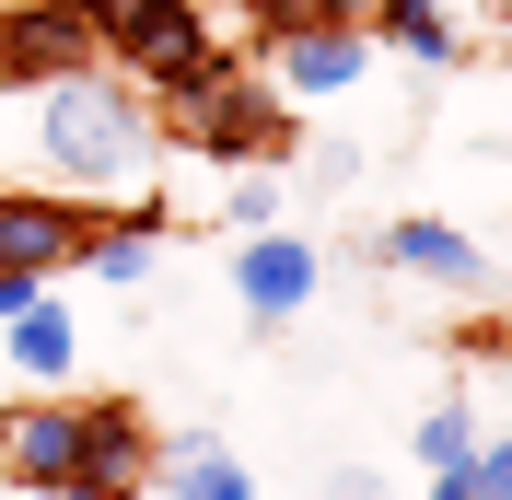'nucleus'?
I'll return each instance as SVG.
<instances>
[{"instance_id": "obj_1", "label": "nucleus", "mask_w": 512, "mask_h": 500, "mask_svg": "<svg viewBox=\"0 0 512 500\" xmlns=\"http://www.w3.org/2000/svg\"><path fill=\"white\" fill-rule=\"evenodd\" d=\"M163 163V105L117 59L35 82V187L59 198H140Z\"/></svg>"}, {"instance_id": "obj_2", "label": "nucleus", "mask_w": 512, "mask_h": 500, "mask_svg": "<svg viewBox=\"0 0 512 500\" xmlns=\"http://www.w3.org/2000/svg\"><path fill=\"white\" fill-rule=\"evenodd\" d=\"M210 47H222L210 0H105V59H117L140 94H175Z\"/></svg>"}, {"instance_id": "obj_3", "label": "nucleus", "mask_w": 512, "mask_h": 500, "mask_svg": "<svg viewBox=\"0 0 512 500\" xmlns=\"http://www.w3.org/2000/svg\"><path fill=\"white\" fill-rule=\"evenodd\" d=\"M373 35L361 24H291V35H256V82L303 117V105H350L361 82H373Z\"/></svg>"}, {"instance_id": "obj_4", "label": "nucleus", "mask_w": 512, "mask_h": 500, "mask_svg": "<svg viewBox=\"0 0 512 500\" xmlns=\"http://www.w3.org/2000/svg\"><path fill=\"white\" fill-rule=\"evenodd\" d=\"M222 291H233V314L245 326H303V314L326 303V256H315V233H233V256H222Z\"/></svg>"}, {"instance_id": "obj_5", "label": "nucleus", "mask_w": 512, "mask_h": 500, "mask_svg": "<svg viewBox=\"0 0 512 500\" xmlns=\"http://www.w3.org/2000/svg\"><path fill=\"white\" fill-rule=\"evenodd\" d=\"M94 59H105V0H0V82L12 94L94 70Z\"/></svg>"}, {"instance_id": "obj_6", "label": "nucleus", "mask_w": 512, "mask_h": 500, "mask_svg": "<svg viewBox=\"0 0 512 500\" xmlns=\"http://www.w3.org/2000/svg\"><path fill=\"white\" fill-rule=\"evenodd\" d=\"M373 256L396 268V280H419V291H454V303H478V291L501 280V256H489L466 221H443V210H396L373 233Z\"/></svg>"}, {"instance_id": "obj_7", "label": "nucleus", "mask_w": 512, "mask_h": 500, "mask_svg": "<svg viewBox=\"0 0 512 500\" xmlns=\"http://www.w3.org/2000/svg\"><path fill=\"white\" fill-rule=\"evenodd\" d=\"M82 477V396H24V407H0V489H24V500H47V489H70Z\"/></svg>"}, {"instance_id": "obj_8", "label": "nucleus", "mask_w": 512, "mask_h": 500, "mask_svg": "<svg viewBox=\"0 0 512 500\" xmlns=\"http://www.w3.org/2000/svg\"><path fill=\"white\" fill-rule=\"evenodd\" d=\"M70 256H82V198H59V187H0V268H24V280H70Z\"/></svg>"}, {"instance_id": "obj_9", "label": "nucleus", "mask_w": 512, "mask_h": 500, "mask_svg": "<svg viewBox=\"0 0 512 500\" xmlns=\"http://www.w3.org/2000/svg\"><path fill=\"white\" fill-rule=\"evenodd\" d=\"M140 489H163V500H256V466L210 419H187V431H152V477Z\"/></svg>"}, {"instance_id": "obj_10", "label": "nucleus", "mask_w": 512, "mask_h": 500, "mask_svg": "<svg viewBox=\"0 0 512 500\" xmlns=\"http://www.w3.org/2000/svg\"><path fill=\"white\" fill-rule=\"evenodd\" d=\"M0 349H12V373H24V396H59V384L82 373V314L59 303V280L35 291L24 314H0Z\"/></svg>"}, {"instance_id": "obj_11", "label": "nucleus", "mask_w": 512, "mask_h": 500, "mask_svg": "<svg viewBox=\"0 0 512 500\" xmlns=\"http://www.w3.org/2000/svg\"><path fill=\"white\" fill-rule=\"evenodd\" d=\"M70 268L105 280V291H140L163 268V210H82V256Z\"/></svg>"}, {"instance_id": "obj_12", "label": "nucleus", "mask_w": 512, "mask_h": 500, "mask_svg": "<svg viewBox=\"0 0 512 500\" xmlns=\"http://www.w3.org/2000/svg\"><path fill=\"white\" fill-rule=\"evenodd\" d=\"M82 477L140 500V477H152V419L128 396H82Z\"/></svg>"}, {"instance_id": "obj_13", "label": "nucleus", "mask_w": 512, "mask_h": 500, "mask_svg": "<svg viewBox=\"0 0 512 500\" xmlns=\"http://www.w3.org/2000/svg\"><path fill=\"white\" fill-rule=\"evenodd\" d=\"M280 163H233L222 175V233H268V221H280Z\"/></svg>"}, {"instance_id": "obj_14", "label": "nucleus", "mask_w": 512, "mask_h": 500, "mask_svg": "<svg viewBox=\"0 0 512 500\" xmlns=\"http://www.w3.org/2000/svg\"><path fill=\"white\" fill-rule=\"evenodd\" d=\"M466 442H478V407H466V396L419 407V466H431V477H443V466H466Z\"/></svg>"}, {"instance_id": "obj_15", "label": "nucleus", "mask_w": 512, "mask_h": 500, "mask_svg": "<svg viewBox=\"0 0 512 500\" xmlns=\"http://www.w3.org/2000/svg\"><path fill=\"white\" fill-rule=\"evenodd\" d=\"M454 477H466V500H512V431H478Z\"/></svg>"}, {"instance_id": "obj_16", "label": "nucleus", "mask_w": 512, "mask_h": 500, "mask_svg": "<svg viewBox=\"0 0 512 500\" xmlns=\"http://www.w3.org/2000/svg\"><path fill=\"white\" fill-rule=\"evenodd\" d=\"M291 175H303L315 198H338V187L361 175V152H350V140H315V152H291Z\"/></svg>"}, {"instance_id": "obj_17", "label": "nucleus", "mask_w": 512, "mask_h": 500, "mask_svg": "<svg viewBox=\"0 0 512 500\" xmlns=\"http://www.w3.org/2000/svg\"><path fill=\"white\" fill-rule=\"evenodd\" d=\"M315 500H396V477H384V466H326Z\"/></svg>"}, {"instance_id": "obj_18", "label": "nucleus", "mask_w": 512, "mask_h": 500, "mask_svg": "<svg viewBox=\"0 0 512 500\" xmlns=\"http://www.w3.org/2000/svg\"><path fill=\"white\" fill-rule=\"evenodd\" d=\"M35 291H47V280H24V268H0V314H24Z\"/></svg>"}, {"instance_id": "obj_19", "label": "nucleus", "mask_w": 512, "mask_h": 500, "mask_svg": "<svg viewBox=\"0 0 512 500\" xmlns=\"http://www.w3.org/2000/svg\"><path fill=\"white\" fill-rule=\"evenodd\" d=\"M47 500H128V489H94V477H70V489H47Z\"/></svg>"}, {"instance_id": "obj_20", "label": "nucleus", "mask_w": 512, "mask_h": 500, "mask_svg": "<svg viewBox=\"0 0 512 500\" xmlns=\"http://www.w3.org/2000/svg\"><path fill=\"white\" fill-rule=\"evenodd\" d=\"M419 500H466V477H454V466H443V477H431V489H419Z\"/></svg>"}, {"instance_id": "obj_21", "label": "nucleus", "mask_w": 512, "mask_h": 500, "mask_svg": "<svg viewBox=\"0 0 512 500\" xmlns=\"http://www.w3.org/2000/svg\"><path fill=\"white\" fill-rule=\"evenodd\" d=\"M0 500H24V489H0Z\"/></svg>"}]
</instances>
